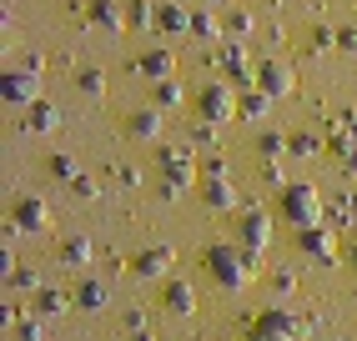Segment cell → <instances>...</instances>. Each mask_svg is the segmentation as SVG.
I'll use <instances>...</instances> for the list:
<instances>
[{"mask_svg":"<svg viewBox=\"0 0 357 341\" xmlns=\"http://www.w3.org/2000/svg\"><path fill=\"white\" fill-rule=\"evenodd\" d=\"M126 26H136V31H151V26H161V10L151 6V0H136V6L126 10Z\"/></svg>","mask_w":357,"mask_h":341,"instance_id":"30bf717a","label":"cell"},{"mask_svg":"<svg viewBox=\"0 0 357 341\" xmlns=\"http://www.w3.org/2000/svg\"><path fill=\"white\" fill-rule=\"evenodd\" d=\"M211 6H227V0H211Z\"/></svg>","mask_w":357,"mask_h":341,"instance_id":"1f68e13d","label":"cell"},{"mask_svg":"<svg viewBox=\"0 0 357 341\" xmlns=\"http://www.w3.org/2000/svg\"><path fill=\"white\" fill-rule=\"evenodd\" d=\"M181 101V86L176 81H156V106H176Z\"/></svg>","mask_w":357,"mask_h":341,"instance_id":"ffe728a7","label":"cell"},{"mask_svg":"<svg viewBox=\"0 0 357 341\" xmlns=\"http://www.w3.org/2000/svg\"><path fill=\"white\" fill-rule=\"evenodd\" d=\"M236 111H242V101L231 95V86H202V116L206 120H217V126H222V120H231Z\"/></svg>","mask_w":357,"mask_h":341,"instance_id":"6da1fadb","label":"cell"},{"mask_svg":"<svg viewBox=\"0 0 357 341\" xmlns=\"http://www.w3.org/2000/svg\"><path fill=\"white\" fill-rule=\"evenodd\" d=\"M51 176H61V181H76V161H70V156H51Z\"/></svg>","mask_w":357,"mask_h":341,"instance_id":"44dd1931","label":"cell"},{"mask_svg":"<svg viewBox=\"0 0 357 341\" xmlns=\"http://www.w3.org/2000/svg\"><path fill=\"white\" fill-rule=\"evenodd\" d=\"M161 31H172V35L192 31V10L186 6H161Z\"/></svg>","mask_w":357,"mask_h":341,"instance_id":"7c38bea8","label":"cell"},{"mask_svg":"<svg viewBox=\"0 0 357 341\" xmlns=\"http://www.w3.org/2000/svg\"><path fill=\"white\" fill-rule=\"evenodd\" d=\"M156 131H161V116H156V111H136V116H131V136L146 141V136H156Z\"/></svg>","mask_w":357,"mask_h":341,"instance_id":"9a60e30c","label":"cell"},{"mask_svg":"<svg viewBox=\"0 0 357 341\" xmlns=\"http://www.w3.org/2000/svg\"><path fill=\"white\" fill-rule=\"evenodd\" d=\"M211 271H217L227 286H242V281H247V266H242V261H231L227 251H211Z\"/></svg>","mask_w":357,"mask_h":341,"instance_id":"8992f818","label":"cell"},{"mask_svg":"<svg viewBox=\"0 0 357 341\" xmlns=\"http://www.w3.org/2000/svg\"><path fill=\"white\" fill-rule=\"evenodd\" d=\"M61 256H66V266H76V261H86V256H91V241H86V236H76V241H66V251H61Z\"/></svg>","mask_w":357,"mask_h":341,"instance_id":"d6986e66","label":"cell"},{"mask_svg":"<svg viewBox=\"0 0 357 341\" xmlns=\"http://www.w3.org/2000/svg\"><path fill=\"white\" fill-rule=\"evenodd\" d=\"M337 45H342V51H357V26H347V31H337Z\"/></svg>","mask_w":357,"mask_h":341,"instance_id":"4316f807","label":"cell"},{"mask_svg":"<svg viewBox=\"0 0 357 341\" xmlns=\"http://www.w3.org/2000/svg\"><path fill=\"white\" fill-rule=\"evenodd\" d=\"M15 226H20V231H45V206H40V201H20Z\"/></svg>","mask_w":357,"mask_h":341,"instance_id":"8fae6325","label":"cell"},{"mask_svg":"<svg viewBox=\"0 0 357 341\" xmlns=\"http://www.w3.org/2000/svg\"><path fill=\"white\" fill-rule=\"evenodd\" d=\"M166 266H172V251H166V246H151V251L136 256V276H161Z\"/></svg>","mask_w":357,"mask_h":341,"instance_id":"52a82bcc","label":"cell"},{"mask_svg":"<svg viewBox=\"0 0 357 341\" xmlns=\"http://www.w3.org/2000/svg\"><path fill=\"white\" fill-rule=\"evenodd\" d=\"M56 120H61V116H56V106H40V101L31 106V131H40V136H45V131H56Z\"/></svg>","mask_w":357,"mask_h":341,"instance_id":"2e32d148","label":"cell"},{"mask_svg":"<svg viewBox=\"0 0 357 341\" xmlns=\"http://www.w3.org/2000/svg\"><path fill=\"white\" fill-rule=\"evenodd\" d=\"M206 196H211V201H217V206H231V191H227V186H211V191H206Z\"/></svg>","mask_w":357,"mask_h":341,"instance_id":"f546056e","label":"cell"},{"mask_svg":"<svg viewBox=\"0 0 357 341\" xmlns=\"http://www.w3.org/2000/svg\"><path fill=\"white\" fill-rule=\"evenodd\" d=\"M267 216H247V236H252V251H261V246H267Z\"/></svg>","mask_w":357,"mask_h":341,"instance_id":"ac0fdd59","label":"cell"},{"mask_svg":"<svg viewBox=\"0 0 357 341\" xmlns=\"http://www.w3.org/2000/svg\"><path fill=\"white\" fill-rule=\"evenodd\" d=\"M166 306H172L176 316H192V311H197L192 286H186V281H172V286H166Z\"/></svg>","mask_w":357,"mask_h":341,"instance_id":"ba28073f","label":"cell"},{"mask_svg":"<svg viewBox=\"0 0 357 341\" xmlns=\"http://www.w3.org/2000/svg\"><path fill=\"white\" fill-rule=\"evenodd\" d=\"M86 20H91V26H96V31H111V35H116V31L126 26V10L116 6V0H91Z\"/></svg>","mask_w":357,"mask_h":341,"instance_id":"5b68a950","label":"cell"},{"mask_svg":"<svg viewBox=\"0 0 357 341\" xmlns=\"http://www.w3.org/2000/svg\"><path fill=\"white\" fill-rule=\"evenodd\" d=\"M81 301H86V306H106V291H101V286H86Z\"/></svg>","mask_w":357,"mask_h":341,"instance_id":"484cf974","label":"cell"},{"mask_svg":"<svg viewBox=\"0 0 357 341\" xmlns=\"http://www.w3.org/2000/svg\"><path fill=\"white\" fill-rule=\"evenodd\" d=\"M70 186H76V196H96V181H86V176H76Z\"/></svg>","mask_w":357,"mask_h":341,"instance_id":"f1b7e54d","label":"cell"},{"mask_svg":"<svg viewBox=\"0 0 357 341\" xmlns=\"http://www.w3.org/2000/svg\"><path fill=\"white\" fill-rule=\"evenodd\" d=\"M352 206H357V201H352Z\"/></svg>","mask_w":357,"mask_h":341,"instance_id":"d6a6232c","label":"cell"},{"mask_svg":"<svg viewBox=\"0 0 357 341\" xmlns=\"http://www.w3.org/2000/svg\"><path fill=\"white\" fill-rule=\"evenodd\" d=\"M6 101H15V106H36L40 101L36 70H10V76H6Z\"/></svg>","mask_w":357,"mask_h":341,"instance_id":"7a4b0ae2","label":"cell"},{"mask_svg":"<svg viewBox=\"0 0 357 341\" xmlns=\"http://www.w3.org/2000/svg\"><path fill=\"white\" fill-rule=\"evenodd\" d=\"M192 35H202V40H222L217 15H211V10H192Z\"/></svg>","mask_w":357,"mask_h":341,"instance_id":"4fadbf2b","label":"cell"},{"mask_svg":"<svg viewBox=\"0 0 357 341\" xmlns=\"http://www.w3.org/2000/svg\"><path fill=\"white\" fill-rule=\"evenodd\" d=\"M227 31H231V35H247V31H252V15H247V10H231V15H227Z\"/></svg>","mask_w":357,"mask_h":341,"instance_id":"7402d4cb","label":"cell"},{"mask_svg":"<svg viewBox=\"0 0 357 341\" xmlns=\"http://www.w3.org/2000/svg\"><path fill=\"white\" fill-rule=\"evenodd\" d=\"M40 311H66V296H61V291H40Z\"/></svg>","mask_w":357,"mask_h":341,"instance_id":"cb8c5ba5","label":"cell"},{"mask_svg":"<svg viewBox=\"0 0 357 341\" xmlns=\"http://www.w3.org/2000/svg\"><path fill=\"white\" fill-rule=\"evenodd\" d=\"M302 246L312 256H332V236L327 231H302Z\"/></svg>","mask_w":357,"mask_h":341,"instance_id":"e0dca14e","label":"cell"},{"mask_svg":"<svg viewBox=\"0 0 357 341\" xmlns=\"http://www.w3.org/2000/svg\"><path fill=\"white\" fill-rule=\"evenodd\" d=\"M81 90H86V95H101V90H106V76H101V70H86V76H81Z\"/></svg>","mask_w":357,"mask_h":341,"instance_id":"603a6c76","label":"cell"},{"mask_svg":"<svg viewBox=\"0 0 357 341\" xmlns=\"http://www.w3.org/2000/svg\"><path fill=\"white\" fill-rule=\"evenodd\" d=\"M257 86L267 90V95H287V90H292V65H282V61H261V65H257Z\"/></svg>","mask_w":357,"mask_h":341,"instance_id":"3957f363","label":"cell"},{"mask_svg":"<svg viewBox=\"0 0 357 341\" xmlns=\"http://www.w3.org/2000/svg\"><path fill=\"white\" fill-rule=\"evenodd\" d=\"M347 176H357V151H347Z\"/></svg>","mask_w":357,"mask_h":341,"instance_id":"4dcf8cb0","label":"cell"},{"mask_svg":"<svg viewBox=\"0 0 357 341\" xmlns=\"http://www.w3.org/2000/svg\"><path fill=\"white\" fill-rule=\"evenodd\" d=\"M242 111H247V116H267V95H247Z\"/></svg>","mask_w":357,"mask_h":341,"instance_id":"d4e9b609","label":"cell"},{"mask_svg":"<svg viewBox=\"0 0 357 341\" xmlns=\"http://www.w3.org/2000/svg\"><path fill=\"white\" fill-rule=\"evenodd\" d=\"M136 70H141V76H151V81H166V76H172V56H166V51H146L136 61Z\"/></svg>","mask_w":357,"mask_h":341,"instance_id":"9c48e42d","label":"cell"},{"mask_svg":"<svg viewBox=\"0 0 357 341\" xmlns=\"http://www.w3.org/2000/svg\"><path fill=\"white\" fill-rule=\"evenodd\" d=\"M287 216L297 226H312L317 221V196H312V186H292L287 191Z\"/></svg>","mask_w":357,"mask_h":341,"instance_id":"277c9868","label":"cell"},{"mask_svg":"<svg viewBox=\"0 0 357 341\" xmlns=\"http://www.w3.org/2000/svg\"><path fill=\"white\" fill-rule=\"evenodd\" d=\"M222 65H227V70H231V76H236V81H242V86L252 81V65H247V56H242V51H236V45H227V51H222Z\"/></svg>","mask_w":357,"mask_h":341,"instance_id":"5bb4252c","label":"cell"},{"mask_svg":"<svg viewBox=\"0 0 357 341\" xmlns=\"http://www.w3.org/2000/svg\"><path fill=\"white\" fill-rule=\"evenodd\" d=\"M261 151L277 156V151H287V145H282V136H261Z\"/></svg>","mask_w":357,"mask_h":341,"instance_id":"83f0119b","label":"cell"}]
</instances>
